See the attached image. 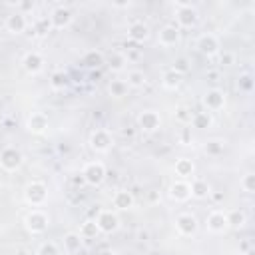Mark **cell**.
Returning <instances> with one entry per match:
<instances>
[{
    "instance_id": "obj_21",
    "label": "cell",
    "mask_w": 255,
    "mask_h": 255,
    "mask_svg": "<svg viewBox=\"0 0 255 255\" xmlns=\"http://www.w3.org/2000/svg\"><path fill=\"white\" fill-rule=\"evenodd\" d=\"M173 171H175V175L179 179H187V177H191L195 173V163L189 157H179V159H175Z\"/></svg>"
},
{
    "instance_id": "obj_36",
    "label": "cell",
    "mask_w": 255,
    "mask_h": 255,
    "mask_svg": "<svg viewBox=\"0 0 255 255\" xmlns=\"http://www.w3.org/2000/svg\"><path fill=\"white\" fill-rule=\"evenodd\" d=\"M36 255H62V251H60V247H58L54 241H44V243L38 247Z\"/></svg>"
},
{
    "instance_id": "obj_18",
    "label": "cell",
    "mask_w": 255,
    "mask_h": 255,
    "mask_svg": "<svg viewBox=\"0 0 255 255\" xmlns=\"http://www.w3.org/2000/svg\"><path fill=\"white\" fill-rule=\"evenodd\" d=\"M4 26H6V30L10 32V34H24L26 32V28H28V20H26V16L24 14H20V12H12L8 18H6V22H4Z\"/></svg>"
},
{
    "instance_id": "obj_39",
    "label": "cell",
    "mask_w": 255,
    "mask_h": 255,
    "mask_svg": "<svg viewBox=\"0 0 255 255\" xmlns=\"http://www.w3.org/2000/svg\"><path fill=\"white\" fill-rule=\"evenodd\" d=\"M217 56H219V64H221V66H231V64H235V54H233V52H219Z\"/></svg>"
},
{
    "instance_id": "obj_9",
    "label": "cell",
    "mask_w": 255,
    "mask_h": 255,
    "mask_svg": "<svg viewBox=\"0 0 255 255\" xmlns=\"http://www.w3.org/2000/svg\"><path fill=\"white\" fill-rule=\"evenodd\" d=\"M137 128L145 133H153L161 128V116L155 110H143L137 116Z\"/></svg>"
},
{
    "instance_id": "obj_26",
    "label": "cell",
    "mask_w": 255,
    "mask_h": 255,
    "mask_svg": "<svg viewBox=\"0 0 255 255\" xmlns=\"http://www.w3.org/2000/svg\"><path fill=\"white\" fill-rule=\"evenodd\" d=\"M181 80H183V76L177 74V72H173L171 68L165 70L163 76H161V84H163L165 90H177V88L181 86Z\"/></svg>"
},
{
    "instance_id": "obj_27",
    "label": "cell",
    "mask_w": 255,
    "mask_h": 255,
    "mask_svg": "<svg viewBox=\"0 0 255 255\" xmlns=\"http://www.w3.org/2000/svg\"><path fill=\"white\" fill-rule=\"evenodd\" d=\"M203 151L209 155V157H219L223 155L225 151V141L223 139H207L203 143Z\"/></svg>"
},
{
    "instance_id": "obj_13",
    "label": "cell",
    "mask_w": 255,
    "mask_h": 255,
    "mask_svg": "<svg viewBox=\"0 0 255 255\" xmlns=\"http://www.w3.org/2000/svg\"><path fill=\"white\" fill-rule=\"evenodd\" d=\"M205 227H207L209 233H225V231L229 229L225 211H219V209L209 211L207 217H205Z\"/></svg>"
},
{
    "instance_id": "obj_41",
    "label": "cell",
    "mask_w": 255,
    "mask_h": 255,
    "mask_svg": "<svg viewBox=\"0 0 255 255\" xmlns=\"http://www.w3.org/2000/svg\"><path fill=\"white\" fill-rule=\"evenodd\" d=\"M251 84H253V82H251V76H247V74H245V76H241V78H239V88H241V90L249 92V90H251Z\"/></svg>"
},
{
    "instance_id": "obj_22",
    "label": "cell",
    "mask_w": 255,
    "mask_h": 255,
    "mask_svg": "<svg viewBox=\"0 0 255 255\" xmlns=\"http://www.w3.org/2000/svg\"><path fill=\"white\" fill-rule=\"evenodd\" d=\"M195 129H209L213 126V116L211 112H195L191 116V122H189Z\"/></svg>"
},
{
    "instance_id": "obj_11",
    "label": "cell",
    "mask_w": 255,
    "mask_h": 255,
    "mask_svg": "<svg viewBox=\"0 0 255 255\" xmlns=\"http://www.w3.org/2000/svg\"><path fill=\"white\" fill-rule=\"evenodd\" d=\"M175 229H177L179 235L191 237V235L197 233L199 221H197V217H195L193 213H179V215L175 217Z\"/></svg>"
},
{
    "instance_id": "obj_40",
    "label": "cell",
    "mask_w": 255,
    "mask_h": 255,
    "mask_svg": "<svg viewBox=\"0 0 255 255\" xmlns=\"http://www.w3.org/2000/svg\"><path fill=\"white\" fill-rule=\"evenodd\" d=\"M50 20L48 18H42L38 24H36V32H40V34H46V32H50Z\"/></svg>"
},
{
    "instance_id": "obj_12",
    "label": "cell",
    "mask_w": 255,
    "mask_h": 255,
    "mask_svg": "<svg viewBox=\"0 0 255 255\" xmlns=\"http://www.w3.org/2000/svg\"><path fill=\"white\" fill-rule=\"evenodd\" d=\"M203 106H205V112H217V110H223L225 106V92L219 90V88H211L203 94L201 98Z\"/></svg>"
},
{
    "instance_id": "obj_23",
    "label": "cell",
    "mask_w": 255,
    "mask_h": 255,
    "mask_svg": "<svg viewBox=\"0 0 255 255\" xmlns=\"http://www.w3.org/2000/svg\"><path fill=\"white\" fill-rule=\"evenodd\" d=\"M189 189H191V197H195V199H205L211 195V187L205 179H193L189 183Z\"/></svg>"
},
{
    "instance_id": "obj_37",
    "label": "cell",
    "mask_w": 255,
    "mask_h": 255,
    "mask_svg": "<svg viewBox=\"0 0 255 255\" xmlns=\"http://www.w3.org/2000/svg\"><path fill=\"white\" fill-rule=\"evenodd\" d=\"M10 6H14L16 8V12H20V14H28V12H34L36 10V2L34 0H22V2H16V4H10Z\"/></svg>"
},
{
    "instance_id": "obj_14",
    "label": "cell",
    "mask_w": 255,
    "mask_h": 255,
    "mask_svg": "<svg viewBox=\"0 0 255 255\" xmlns=\"http://www.w3.org/2000/svg\"><path fill=\"white\" fill-rule=\"evenodd\" d=\"M44 64H46L44 56H42L40 52H36V50L26 52V54H24V58H22V68H24V70H26L30 76L40 74V72L44 70Z\"/></svg>"
},
{
    "instance_id": "obj_35",
    "label": "cell",
    "mask_w": 255,
    "mask_h": 255,
    "mask_svg": "<svg viewBox=\"0 0 255 255\" xmlns=\"http://www.w3.org/2000/svg\"><path fill=\"white\" fill-rule=\"evenodd\" d=\"M239 187H241L245 193H253V191H255V173H253V171H247V173L239 179Z\"/></svg>"
},
{
    "instance_id": "obj_42",
    "label": "cell",
    "mask_w": 255,
    "mask_h": 255,
    "mask_svg": "<svg viewBox=\"0 0 255 255\" xmlns=\"http://www.w3.org/2000/svg\"><path fill=\"white\" fill-rule=\"evenodd\" d=\"M181 141H183V145H187V141H189V131L187 129L181 131Z\"/></svg>"
},
{
    "instance_id": "obj_34",
    "label": "cell",
    "mask_w": 255,
    "mask_h": 255,
    "mask_svg": "<svg viewBox=\"0 0 255 255\" xmlns=\"http://www.w3.org/2000/svg\"><path fill=\"white\" fill-rule=\"evenodd\" d=\"M171 70H173V72H177V74H181V76H185V74L191 70V62H189V58H185V56L175 58V62H173V66H171Z\"/></svg>"
},
{
    "instance_id": "obj_8",
    "label": "cell",
    "mask_w": 255,
    "mask_h": 255,
    "mask_svg": "<svg viewBox=\"0 0 255 255\" xmlns=\"http://www.w3.org/2000/svg\"><path fill=\"white\" fill-rule=\"evenodd\" d=\"M96 225L100 233H114L120 229V217L112 209H100L96 215Z\"/></svg>"
},
{
    "instance_id": "obj_43",
    "label": "cell",
    "mask_w": 255,
    "mask_h": 255,
    "mask_svg": "<svg viewBox=\"0 0 255 255\" xmlns=\"http://www.w3.org/2000/svg\"><path fill=\"white\" fill-rule=\"evenodd\" d=\"M98 255H118V253H116L114 249H102V251H100Z\"/></svg>"
},
{
    "instance_id": "obj_29",
    "label": "cell",
    "mask_w": 255,
    "mask_h": 255,
    "mask_svg": "<svg viewBox=\"0 0 255 255\" xmlns=\"http://www.w3.org/2000/svg\"><path fill=\"white\" fill-rule=\"evenodd\" d=\"M68 82H70V78H68V74H66L64 70H56V72L50 76V86H52V90H56V92L66 90V88H68Z\"/></svg>"
},
{
    "instance_id": "obj_30",
    "label": "cell",
    "mask_w": 255,
    "mask_h": 255,
    "mask_svg": "<svg viewBox=\"0 0 255 255\" xmlns=\"http://www.w3.org/2000/svg\"><path fill=\"white\" fill-rule=\"evenodd\" d=\"M128 66V58L122 52H112V56L108 58V68L112 72H124Z\"/></svg>"
},
{
    "instance_id": "obj_5",
    "label": "cell",
    "mask_w": 255,
    "mask_h": 255,
    "mask_svg": "<svg viewBox=\"0 0 255 255\" xmlns=\"http://www.w3.org/2000/svg\"><path fill=\"white\" fill-rule=\"evenodd\" d=\"M106 175H108V169H106V165L102 161H88L84 165V169H82L84 181L88 185H94V187L96 185H102L104 179H106Z\"/></svg>"
},
{
    "instance_id": "obj_2",
    "label": "cell",
    "mask_w": 255,
    "mask_h": 255,
    "mask_svg": "<svg viewBox=\"0 0 255 255\" xmlns=\"http://www.w3.org/2000/svg\"><path fill=\"white\" fill-rule=\"evenodd\" d=\"M48 225H50V217H48V213L42 211V209H32V211H28L26 217H24V227H26L28 233H32V235H42V233L48 229Z\"/></svg>"
},
{
    "instance_id": "obj_7",
    "label": "cell",
    "mask_w": 255,
    "mask_h": 255,
    "mask_svg": "<svg viewBox=\"0 0 255 255\" xmlns=\"http://www.w3.org/2000/svg\"><path fill=\"white\" fill-rule=\"evenodd\" d=\"M90 147L96 153H108L114 147V135L108 129H94L90 133Z\"/></svg>"
},
{
    "instance_id": "obj_47",
    "label": "cell",
    "mask_w": 255,
    "mask_h": 255,
    "mask_svg": "<svg viewBox=\"0 0 255 255\" xmlns=\"http://www.w3.org/2000/svg\"><path fill=\"white\" fill-rule=\"evenodd\" d=\"M233 255H243V253H233Z\"/></svg>"
},
{
    "instance_id": "obj_6",
    "label": "cell",
    "mask_w": 255,
    "mask_h": 255,
    "mask_svg": "<svg viewBox=\"0 0 255 255\" xmlns=\"http://www.w3.org/2000/svg\"><path fill=\"white\" fill-rule=\"evenodd\" d=\"M195 48H197L199 54H203V56H207V58H213V56H217V54L221 52V42H219V38H217L215 34L205 32V34H201V36L197 38Z\"/></svg>"
},
{
    "instance_id": "obj_20",
    "label": "cell",
    "mask_w": 255,
    "mask_h": 255,
    "mask_svg": "<svg viewBox=\"0 0 255 255\" xmlns=\"http://www.w3.org/2000/svg\"><path fill=\"white\" fill-rule=\"evenodd\" d=\"M128 38H129L131 42H145V40L149 38V26H147L145 22H141V20L131 22V24L128 26Z\"/></svg>"
},
{
    "instance_id": "obj_44",
    "label": "cell",
    "mask_w": 255,
    "mask_h": 255,
    "mask_svg": "<svg viewBox=\"0 0 255 255\" xmlns=\"http://www.w3.org/2000/svg\"><path fill=\"white\" fill-rule=\"evenodd\" d=\"M129 6V2H116L114 4V8H128Z\"/></svg>"
},
{
    "instance_id": "obj_28",
    "label": "cell",
    "mask_w": 255,
    "mask_h": 255,
    "mask_svg": "<svg viewBox=\"0 0 255 255\" xmlns=\"http://www.w3.org/2000/svg\"><path fill=\"white\" fill-rule=\"evenodd\" d=\"M82 64L86 68H100L104 64V54L100 50H90L82 56Z\"/></svg>"
},
{
    "instance_id": "obj_10",
    "label": "cell",
    "mask_w": 255,
    "mask_h": 255,
    "mask_svg": "<svg viewBox=\"0 0 255 255\" xmlns=\"http://www.w3.org/2000/svg\"><path fill=\"white\" fill-rule=\"evenodd\" d=\"M50 26L54 28V30H66L70 24H72V20H74V14H72V10L68 8V6H56L52 12H50Z\"/></svg>"
},
{
    "instance_id": "obj_24",
    "label": "cell",
    "mask_w": 255,
    "mask_h": 255,
    "mask_svg": "<svg viewBox=\"0 0 255 255\" xmlns=\"http://www.w3.org/2000/svg\"><path fill=\"white\" fill-rule=\"evenodd\" d=\"M82 243H84V239H82L80 233H76V231H68V233L64 235V249H66L68 253H72V255L82 249Z\"/></svg>"
},
{
    "instance_id": "obj_17",
    "label": "cell",
    "mask_w": 255,
    "mask_h": 255,
    "mask_svg": "<svg viewBox=\"0 0 255 255\" xmlns=\"http://www.w3.org/2000/svg\"><path fill=\"white\" fill-rule=\"evenodd\" d=\"M169 197L173 199V201H179V203H183V201H187L189 197H191V189H189V183L185 181V179H175L171 185H169Z\"/></svg>"
},
{
    "instance_id": "obj_4",
    "label": "cell",
    "mask_w": 255,
    "mask_h": 255,
    "mask_svg": "<svg viewBox=\"0 0 255 255\" xmlns=\"http://www.w3.org/2000/svg\"><path fill=\"white\" fill-rule=\"evenodd\" d=\"M22 163H24V155H22V151L18 147L8 145V147H4L0 151V167L4 171H8V173L18 171L22 167Z\"/></svg>"
},
{
    "instance_id": "obj_19",
    "label": "cell",
    "mask_w": 255,
    "mask_h": 255,
    "mask_svg": "<svg viewBox=\"0 0 255 255\" xmlns=\"http://www.w3.org/2000/svg\"><path fill=\"white\" fill-rule=\"evenodd\" d=\"M135 203V197L131 191L128 189H118L114 195H112V205L114 209H120V211H126V209H131Z\"/></svg>"
},
{
    "instance_id": "obj_46",
    "label": "cell",
    "mask_w": 255,
    "mask_h": 255,
    "mask_svg": "<svg viewBox=\"0 0 255 255\" xmlns=\"http://www.w3.org/2000/svg\"><path fill=\"white\" fill-rule=\"evenodd\" d=\"M213 199H215V201H221V199H223V193H213Z\"/></svg>"
},
{
    "instance_id": "obj_25",
    "label": "cell",
    "mask_w": 255,
    "mask_h": 255,
    "mask_svg": "<svg viewBox=\"0 0 255 255\" xmlns=\"http://www.w3.org/2000/svg\"><path fill=\"white\" fill-rule=\"evenodd\" d=\"M225 217H227V225L233 227V229H241L247 223V215H245L243 209H231V211L225 213Z\"/></svg>"
},
{
    "instance_id": "obj_16",
    "label": "cell",
    "mask_w": 255,
    "mask_h": 255,
    "mask_svg": "<svg viewBox=\"0 0 255 255\" xmlns=\"http://www.w3.org/2000/svg\"><path fill=\"white\" fill-rule=\"evenodd\" d=\"M48 116L46 114H42V112H32L28 118H26V129L30 131V133H34V135H40V133H44L46 129H48Z\"/></svg>"
},
{
    "instance_id": "obj_32",
    "label": "cell",
    "mask_w": 255,
    "mask_h": 255,
    "mask_svg": "<svg viewBox=\"0 0 255 255\" xmlns=\"http://www.w3.org/2000/svg\"><path fill=\"white\" fill-rule=\"evenodd\" d=\"M98 233H100V229L96 225V219H86L80 225V237L82 239H94V237H98Z\"/></svg>"
},
{
    "instance_id": "obj_3",
    "label": "cell",
    "mask_w": 255,
    "mask_h": 255,
    "mask_svg": "<svg viewBox=\"0 0 255 255\" xmlns=\"http://www.w3.org/2000/svg\"><path fill=\"white\" fill-rule=\"evenodd\" d=\"M24 199L32 207H40L48 201V187L44 181H30L24 187Z\"/></svg>"
},
{
    "instance_id": "obj_15",
    "label": "cell",
    "mask_w": 255,
    "mask_h": 255,
    "mask_svg": "<svg viewBox=\"0 0 255 255\" xmlns=\"http://www.w3.org/2000/svg\"><path fill=\"white\" fill-rule=\"evenodd\" d=\"M179 38H181V32H179V28L173 26V24H167V26H163V28L157 32V44L163 46V48L177 46V44H179Z\"/></svg>"
},
{
    "instance_id": "obj_33",
    "label": "cell",
    "mask_w": 255,
    "mask_h": 255,
    "mask_svg": "<svg viewBox=\"0 0 255 255\" xmlns=\"http://www.w3.org/2000/svg\"><path fill=\"white\" fill-rule=\"evenodd\" d=\"M108 94L112 98H124L128 94V84L124 80H112L108 86Z\"/></svg>"
},
{
    "instance_id": "obj_45",
    "label": "cell",
    "mask_w": 255,
    "mask_h": 255,
    "mask_svg": "<svg viewBox=\"0 0 255 255\" xmlns=\"http://www.w3.org/2000/svg\"><path fill=\"white\" fill-rule=\"evenodd\" d=\"M74 183H76V185H78V183H80V185H82V183H86V181H84V177H82V173H80V177H74Z\"/></svg>"
},
{
    "instance_id": "obj_31",
    "label": "cell",
    "mask_w": 255,
    "mask_h": 255,
    "mask_svg": "<svg viewBox=\"0 0 255 255\" xmlns=\"http://www.w3.org/2000/svg\"><path fill=\"white\" fill-rule=\"evenodd\" d=\"M126 84H128V88H143L147 84V76L141 70H129Z\"/></svg>"
},
{
    "instance_id": "obj_1",
    "label": "cell",
    "mask_w": 255,
    "mask_h": 255,
    "mask_svg": "<svg viewBox=\"0 0 255 255\" xmlns=\"http://www.w3.org/2000/svg\"><path fill=\"white\" fill-rule=\"evenodd\" d=\"M175 22L177 28H195L199 22V12L195 6H191L189 2H175Z\"/></svg>"
},
{
    "instance_id": "obj_38",
    "label": "cell",
    "mask_w": 255,
    "mask_h": 255,
    "mask_svg": "<svg viewBox=\"0 0 255 255\" xmlns=\"http://www.w3.org/2000/svg\"><path fill=\"white\" fill-rule=\"evenodd\" d=\"M175 120L181 122V124H189L191 122V112L185 106H177L175 108Z\"/></svg>"
}]
</instances>
